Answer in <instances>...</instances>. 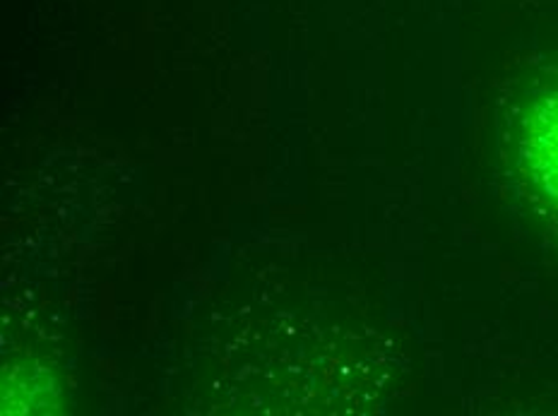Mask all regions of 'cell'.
Listing matches in <instances>:
<instances>
[{"mask_svg":"<svg viewBox=\"0 0 558 416\" xmlns=\"http://www.w3.org/2000/svg\"><path fill=\"white\" fill-rule=\"evenodd\" d=\"M534 179L558 207V97L546 99L534 111L527 133Z\"/></svg>","mask_w":558,"mask_h":416,"instance_id":"6da1fadb","label":"cell"}]
</instances>
